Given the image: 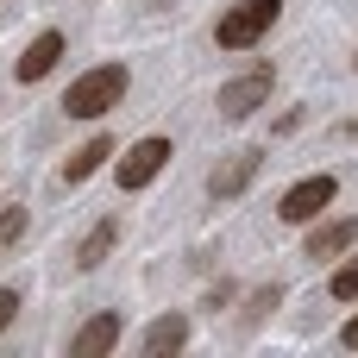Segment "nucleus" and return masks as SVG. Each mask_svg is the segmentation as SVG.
I'll return each instance as SVG.
<instances>
[{
  "mask_svg": "<svg viewBox=\"0 0 358 358\" xmlns=\"http://www.w3.org/2000/svg\"><path fill=\"white\" fill-rule=\"evenodd\" d=\"M126 88H132V69H126V63H94V69H82V76L69 82L63 113H69V120H101V113H113V107L126 101Z\"/></svg>",
  "mask_w": 358,
  "mask_h": 358,
  "instance_id": "f257e3e1",
  "label": "nucleus"
},
{
  "mask_svg": "<svg viewBox=\"0 0 358 358\" xmlns=\"http://www.w3.org/2000/svg\"><path fill=\"white\" fill-rule=\"evenodd\" d=\"M283 19V0H233L214 19V44L220 50H252L258 38H271V25Z\"/></svg>",
  "mask_w": 358,
  "mask_h": 358,
  "instance_id": "f03ea898",
  "label": "nucleus"
},
{
  "mask_svg": "<svg viewBox=\"0 0 358 358\" xmlns=\"http://www.w3.org/2000/svg\"><path fill=\"white\" fill-rule=\"evenodd\" d=\"M334 195H340V176H334V170H315V176H302V182L283 189L277 220H283V227H308V220H321V214L334 208Z\"/></svg>",
  "mask_w": 358,
  "mask_h": 358,
  "instance_id": "7ed1b4c3",
  "label": "nucleus"
},
{
  "mask_svg": "<svg viewBox=\"0 0 358 358\" xmlns=\"http://www.w3.org/2000/svg\"><path fill=\"white\" fill-rule=\"evenodd\" d=\"M271 88H277V69L271 63H258V69H245V76H233V82H220V120H252L264 101H271Z\"/></svg>",
  "mask_w": 358,
  "mask_h": 358,
  "instance_id": "20e7f679",
  "label": "nucleus"
},
{
  "mask_svg": "<svg viewBox=\"0 0 358 358\" xmlns=\"http://www.w3.org/2000/svg\"><path fill=\"white\" fill-rule=\"evenodd\" d=\"M170 157H176V151H170V138H164V132H151V138L126 145V151H120V189H126V195H132V189H145Z\"/></svg>",
  "mask_w": 358,
  "mask_h": 358,
  "instance_id": "39448f33",
  "label": "nucleus"
},
{
  "mask_svg": "<svg viewBox=\"0 0 358 358\" xmlns=\"http://www.w3.org/2000/svg\"><path fill=\"white\" fill-rule=\"evenodd\" d=\"M258 164H264V151H258V145L233 151L227 164H214V176H208V195H214V201H233V195H245V189H252V176H258Z\"/></svg>",
  "mask_w": 358,
  "mask_h": 358,
  "instance_id": "423d86ee",
  "label": "nucleus"
},
{
  "mask_svg": "<svg viewBox=\"0 0 358 358\" xmlns=\"http://www.w3.org/2000/svg\"><path fill=\"white\" fill-rule=\"evenodd\" d=\"M63 50H69V38H63V31H38V38H31L25 50H19L13 76H19V82H44V76H50V69L63 63Z\"/></svg>",
  "mask_w": 358,
  "mask_h": 358,
  "instance_id": "0eeeda50",
  "label": "nucleus"
},
{
  "mask_svg": "<svg viewBox=\"0 0 358 358\" xmlns=\"http://www.w3.org/2000/svg\"><path fill=\"white\" fill-rule=\"evenodd\" d=\"M120 214H101L88 233H82V245H76V271H101L107 258H113V245H120Z\"/></svg>",
  "mask_w": 358,
  "mask_h": 358,
  "instance_id": "6e6552de",
  "label": "nucleus"
},
{
  "mask_svg": "<svg viewBox=\"0 0 358 358\" xmlns=\"http://www.w3.org/2000/svg\"><path fill=\"white\" fill-rule=\"evenodd\" d=\"M352 239H358V220H346V214H340V220H321V227L308 233L302 258H315V264H321V258H340V252H346Z\"/></svg>",
  "mask_w": 358,
  "mask_h": 358,
  "instance_id": "1a4fd4ad",
  "label": "nucleus"
},
{
  "mask_svg": "<svg viewBox=\"0 0 358 358\" xmlns=\"http://www.w3.org/2000/svg\"><path fill=\"white\" fill-rule=\"evenodd\" d=\"M113 346H120V315H94V321H82V327L69 334V352H76V358L113 352Z\"/></svg>",
  "mask_w": 358,
  "mask_h": 358,
  "instance_id": "9d476101",
  "label": "nucleus"
},
{
  "mask_svg": "<svg viewBox=\"0 0 358 358\" xmlns=\"http://www.w3.org/2000/svg\"><path fill=\"white\" fill-rule=\"evenodd\" d=\"M189 346V315H157L145 327V358H170Z\"/></svg>",
  "mask_w": 358,
  "mask_h": 358,
  "instance_id": "9b49d317",
  "label": "nucleus"
},
{
  "mask_svg": "<svg viewBox=\"0 0 358 358\" xmlns=\"http://www.w3.org/2000/svg\"><path fill=\"white\" fill-rule=\"evenodd\" d=\"M113 151H120V145H113L107 132H101V138H88L82 151H69V164H63V182H88V176H94V170H101Z\"/></svg>",
  "mask_w": 358,
  "mask_h": 358,
  "instance_id": "f8f14e48",
  "label": "nucleus"
},
{
  "mask_svg": "<svg viewBox=\"0 0 358 358\" xmlns=\"http://www.w3.org/2000/svg\"><path fill=\"white\" fill-rule=\"evenodd\" d=\"M277 302H283V289H277V283H264V289H252V302H245V315H239V327L252 334V327H258V321H264V315H271Z\"/></svg>",
  "mask_w": 358,
  "mask_h": 358,
  "instance_id": "ddd939ff",
  "label": "nucleus"
},
{
  "mask_svg": "<svg viewBox=\"0 0 358 358\" xmlns=\"http://www.w3.org/2000/svg\"><path fill=\"white\" fill-rule=\"evenodd\" d=\"M327 296H334V302H358V258H346V264L327 277Z\"/></svg>",
  "mask_w": 358,
  "mask_h": 358,
  "instance_id": "4468645a",
  "label": "nucleus"
},
{
  "mask_svg": "<svg viewBox=\"0 0 358 358\" xmlns=\"http://www.w3.org/2000/svg\"><path fill=\"white\" fill-rule=\"evenodd\" d=\"M25 227H31V214H25V208H6V214H0V245H19Z\"/></svg>",
  "mask_w": 358,
  "mask_h": 358,
  "instance_id": "2eb2a0df",
  "label": "nucleus"
},
{
  "mask_svg": "<svg viewBox=\"0 0 358 358\" xmlns=\"http://www.w3.org/2000/svg\"><path fill=\"white\" fill-rule=\"evenodd\" d=\"M19 321V289H0V334Z\"/></svg>",
  "mask_w": 358,
  "mask_h": 358,
  "instance_id": "dca6fc26",
  "label": "nucleus"
},
{
  "mask_svg": "<svg viewBox=\"0 0 358 358\" xmlns=\"http://www.w3.org/2000/svg\"><path fill=\"white\" fill-rule=\"evenodd\" d=\"M233 296H239V289H233V283H227V277H220V283H214V289H208V308H227V302H233Z\"/></svg>",
  "mask_w": 358,
  "mask_h": 358,
  "instance_id": "f3484780",
  "label": "nucleus"
},
{
  "mask_svg": "<svg viewBox=\"0 0 358 358\" xmlns=\"http://www.w3.org/2000/svg\"><path fill=\"white\" fill-rule=\"evenodd\" d=\"M340 346H352V352H358V315L346 321V327H340Z\"/></svg>",
  "mask_w": 358,
  "mask_h": 358,
  "instance_id": "a211bd4d",
  "label": "nucleus"
},
{
  "mask_svg": "<svg viewBox=\"0 0 358 358\" xmlns=\"http://www.w3.org/2000/svg\"><path fill=\"white\" fill-rule=\"evenodd\" d=\"M352 69H358V57H352Z\"/></svg>",
  "mask_w": 358,
  "mask_h": 358,
  "instance_id": "6ab92c4d",
  "label": "nucleus"
}]
</instances>
